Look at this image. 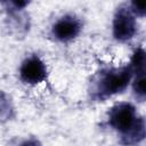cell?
Segmentation results:
<instances>
[{"mask_svg": "<svg viewBox=\"0 0 146 146\" xmlns=\"http://www.w3.org/2000/svg\"><path fill=\"white\" fill-rule=\"evenodd\" d=\"M108 123L121 133L125 145L138 144L145 137L144 119L137 115L136 108L130 103L114 105L108 112Z\"/></svg>", "mask_w": 146, "mask_h": 146, "instance_id": "1", "label": "cell"}, {"mask_svg": "<svg viewBox=\"0 0 146 146\" xmlns=\"http://www.w3.org/2000/svg\"><path fill=\"white\" fill-rule=\"evenodd\" d=\"M131 76V66L108 68L103 71L96 82L95 96L99 99H105L112 95L122 92L128 87Z\"/></svg>", "mask_w": 146, "mask_h": 146, "instance_id": "2", "label": "cell"}, {"mask_svg": "<svg viewBox=\"0 0 146 146\" xmlns=\"http://www.w3.org/2000/svg\"><path fill=\"white\" fill-rule=\"evenodd\" d=\"M137 32V23L131 9L120 7L113 19V35L121 42L131 40Z\"/></svg>", "mask_w": 146, "mask_h": 146, "instance_id": "3", "label": "cell"}, {"mask_svg": "<svg viewBox=\"0 0 146 146\" xmlns=\"http://www.w3.org/2000/svg\"><path fill=\"white\" fill-rule=\"evenodd\" d=\"M22 81L29 84H36L42 82L47 76V70L43 62L38 56L26 58L19 70Z\"/></svg>", "mask_w": 146, "mask_h": 146, "instance_id": "4", "label": "cell"}, {"mask_svg": "<svg viewBox=\"0 0 146 146\" xmlns=\"http://www.w3.org/2000/svg\"><path fill=\"white\" fill-rule=\"evenodd\" d=\"M82 29L81 21L74 16L66 15L59 18L52 26V34L54 36L62 41L67 42L76 38Z\"/></svg>", "mask_w": 146, "mask_h": 146, "instance_id": "5", "label": "cell"}, {"mask_svg": "<svg viewBox=\"0 0 146 146\" xmlns=\"http://www.w3.org/2000/svg\"><path fill=\"white\" fill-rule=\"evenodd\" d=\"M132 72L136 73V79L133 81V91L140 100H144V98H145V70H144V66L132 68Z\"/></svg>", "mask_w": 146, "mask_h": 146, "instance_id": "6", "label": "cell"}, {"mask_svg": "<svg viewBox=\"0 0 146 146\" xmlns=\"http://www.w3.org/2000/svg\"><path fill=\"white\" fill-rule=\"evenodd\" d=\"M131 11L133 14L143 16L145 13V2H132L131 3Z\"/></svg>", "mask_w": 146, "mask_h": 146, "instance_id": "7", "label": "cell"}, {"mask_svg": "<svg viewBox=\"0 0 146 146\" xmlns=\"http://www.w3.org/2000/svg\"><path fill=\"white\" fill-rule=\"evenodd\" d=\"M19 146H41V144L35 139H30V140H26V141L22 143Z\"/></svg>", "mask_w": 146, "mask_h": 146, "instance_id": "8", "label": "cell"}]
</instances>
